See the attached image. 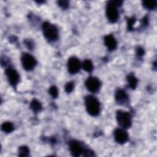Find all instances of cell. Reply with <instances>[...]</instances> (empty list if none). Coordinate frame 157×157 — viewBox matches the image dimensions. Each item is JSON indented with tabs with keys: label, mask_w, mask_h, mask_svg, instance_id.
<instances>
[{
	"label": "cell",
	"mask_w": 157,
	"mask_h": 157,
	"mask_svg": "<svg viewBox=\"0 0 157 157\" xmlns=\"http://www.w3.org/2000/svg\"><path fill=\"white\" fill-rule=\"evenodd\" d=\"M121 3V1H112L108 2L106 7V15L110 22L115 23L117 21L119 16L117 7Z\"/></svg>",
	"instance_id": "6da1fadb"
},
{
	"label": "cell",
	"mask_w": 157,
	"mask_h": 157,
	"mask_svg": "<svg viewBox=\"0 0 157 157\" xmlns=\"http://www.w3.org/2000/svg\"><path fill=\"white\" fill-rule=\"evenodd\" d=\"M87 112L92 116H96L100 112V103L96 98L89 95L85 99Z\"/></svg>",
	"instance_id": "7a4b0ae2"
},
{
	"label": "cell",
	"mask_w": 157,
	"mask_h": 157,
	"mask_svg": "<svg viewBox=\"0 0 157 157\" xmlns=\"http://www.w3.org/2000/svg\"><path fill=\"white\" fill-rule=\"evenodd\" d=\"M42 31L45 38L49 40H55L58 37V28L54 25L48 21H45L43 23Z\"/></svg>",
	"instance_id": "3957f363"
},
{
	"label": "cell",
	"mask_w": 157,
	"mask_h": 157,
	"mask_svg": "<svg viewBox=\"0 0 157 157\" xmlns=\"http://www.w3.org/2000/svg\"><path fill=\"white\" fill-rule=\"evenodd\" d=\"M117 120L118 124L123 128H128L131 125V115L123 110H118L116 113Z\"/></svg>",
	"instance_id": "277c9868"
},
{
	"label": "cell",
	"mask_w": 157,
	"mask_h": 157,
	"mask_svg": "<svg viewBox=\"0 0 157 157\" xmlns=\"http://www.w3.org/2000/svg\"><path fill=\"white\" fill-rule=\"evenodd\" d=\"M21 61L23 68L27 71L32 70L36 64V61L34 57L27 53H25L22 55Z\"/></svg>",
	"instance_id": "5b68a950"
},
{
	"label": "cell",
	"mask_w": 157,
	"mask_h": 157,
	"mask_svg": "<svg viewBox=\"0 0 157 157\" xmlns=\"http://www.w3.org/2000/svg\"><path fill=\"white\" fill-rule=\"evenodd\" d=\"M85 85L90 91L94 93L99 90L101 86V82L97 78L90 77L86 80Z\"/></svg>",
	"instance_id": "8992f818"
},
{
	"label": "cell",
	"mask_w": 157,
	"mask_h": 157,
	"mask_svg": "<svg viewBox=\"0 0 157 157\" xmlns=\"http://www.w3.org/2000/svg\"><path fill=\"white\" fill-rule=\"evenodd\" d=\"M80 68V62L79 59L75 57H71L67 62V69L69 73L71 74H74L78 72Z\"/></svg>",
	"instance_id": "52a82bcc"
},
{
	"label": "cell",
	"mask_w": 157,
	"mask_h": 157,
	"mask_svg": "<svg viewBox=\"0 0 157 157\" xmlns=\"http://www.w3.org/2000/svg\"><path fill=\"white\" fill-rule=\"evenodd\" d=\"M6 75L7 77L9 83L13 86H15L19 82V75L17 71L9 67L6 70Z\"/></svg>",
	"instance_id": "ba28073f"
},
{
	"label": "cell",
	"mask_w": 157,
	"mask_h": 157,
	"mask_svg": "<svg viewBox=\"0 0 157 157\" xmlns=\"http://www.w3.org/2000/svg\"><path fill=\"white\" fill-rule=\"evenodd\" d=\"M69 148L71 154L74 156H78L84 152L83 148L82 145L76 140L70 141L69 144Z\"/></svg>",
	"instance_id": "9c48e42d"
},
{
	"label": "cell",
	"mask_w": 157,
	"mask_h": 157,
	"mask_svg": "<svg viewBox=\"0 0 157 157\" xmlns=\"http://www.w3.org/2000/svg\"><path fill=\"white\" fill-rule=\"evenodd\" d=\"M114 138L117 142L119 144H124L128 139L127 132L122 129H117L114 131Z\"/></svg>",
	"instance_id": "30bf717a"
},
{
	"label": "cell",
	"mask_w": 157,
	"mask_h": 157,
	"mask_svg": "<svg viewBox=\"0 0 157 157\" xmlns=\"http://www.w3.org/2000/svg\"><path fill=\"white\" fill-rule=\"evenodd\" d=\"M104 44L109 50H113L117 47V41L112 35H107L104 37Z\"/></svg>",
	"instance_id": "8fae6325"
},
{
	"label": "cell",
	"mask_w": 157,
	"mask_h": 157,
	"mask_svg": "<svg viewBox=\"0 0 157 157\" xmlns=\"http://www.w3.org/2000/svg\"><path fill=\"white\" fill-rule=\"evenodd\" d=\"M115 99L120 104H123L128 100V95L123 90H118L115 93Z\"/></svg>",
	"instance_id": "7c38bea8"
},
{
	"label": "cell",
	"mask_w": 157,
	"mask_h": 157,
	"mask_svg": "<svg viewBox=\"0 0 157 157\" xmlns=\"http://www.w3.org/2000/svg\"><path fill=\"white\" fill-rule=\"evenodd\" d=\"M30 107L32 109V110L35 113L39 112L42 110V105L40 102L37 99H33L31 101Z\"/></svg>",
	"instance_id": "4fadbf2b"
},
{
	"label": "cell",
	"mask_w": 157,
	"mask_h": 157,
	"mask_svg": "<svg viewBox=\"0 0 157 157\" xmlns=\"http://www.w3.org/2000/svg\"><path fill=\"white\" fill-rule=\"evenodd\" d=\"M1 129L4 132L6 133H9L13 130L14 127H13V124L11 122L6 121L2 124Z\"/></svg>",
	"instance_id": "5bb4252c"
},
{
	"label": "cell",
	"mask_w": 157,
	"mask_h": 157,
	"mask_svg": "<svg viewBox=\"0 0 157 157\" xmlns=\"http://www.w3.org/2000/svg\"><path fill=\"white\" fill-rule=\"evenodd\" d=\"M127 80L128 82L129 86L131 89H134L136 87L137 84V80L134 75L132 74L129 75L127 77Z\"/></svg>",
	"instance_id": "9a60e30c"
},
{
	"label": "cell",
	"mask_w": 157,
	"mask_h": 157,
	"mask_svg": "<svg viewBox=\"0 0 157 157\" xmlns=\"http://www.w3.org/2000/svg\"><path fill=\"white\" fill-rule=\"evenodd\" d=\"M82 66H83V69L88 72H90L93 71V63L92 62L89 60V59H86L83 61V64H82Z\"/></svg>",
	"instance_id": "2e32d148"
},
{
	"label": "cell",
	"mask_w": 157,
	"mask_h": 157,
	"mask_svg": "<svg viewBox=\"0 0 157 157\" xmlns=\"http://www.w3.org/2000/svg\"><path fill=\"white\" fill-rule=\"evenodd\" d=\"M143 6L147 9H153L156 6V1H145L143 2Z\"/></svg>",
	"instance_id": "e0dca14e"
},
{
	"label": "cell",
	"mask_w": 157,
	"mask_h": 157,
	"mask_svg": "<svg viewBox=\"0 0 157 157\" xmlns=\"http://www.w3.org/2000/svg\"><path fill=\"white\" fill-rule=\"evenodd\" d=\"M29 152V150L26 146H21L18 149V155L20 156H27Z\"/></svg>",
	"instance_id": "ac0fdd59"
},
{
	"label": "cell",
	"mask_w": 157,
	"mask_h": 157,
	"mask_svg": "<svg viewBox=\"0 0 157 157\" xmlns=\"http://www.w3.org/2000/svg\"><path fill=\"white\" fill-rule=\"evenodd\" d=\"M49 93L53 98H56L58 95V88L55 86H52L49 89Z\"/></svg>",
	"instance_id": "d6986e66"
},
{
	"label": "cell",
	"mask_w": 157,
	"mask_h": 157,
	"mask_svg": "<svg viewBox=\"0 0 157 157\" xmlns=\"http://www.w3.org/2000/svg\"><path fill=\"white\" fill-rule=\"evenodd\" d=\"M74 83L72 82H68L66 83V85H65V91L66 93H70L74 89Z\"/></svg>",
	"instance_id": "ffe728a7"
},
{
	"label": "cell",
	"mask_w": 157,
	"mask_h": 157,
	"mask_svg": "<svg viewBox=\"0 0 157 157\" xmlns=\"http://www.w3.org/2000/svg\"><path fill=\"white\" fill-rule=\"evenodd\" d=\"M58 4L63 9H66L68 7V2L66 1H59L58 2Z\"/></svg>",
	"instance_id": "44dd1931"
},
{
	"label": "cell",
	"mask_w": 157,
	"mask_h": 157,
	"mask_svg": "<svg viewBox=\"0 0 157 157\" xmlns=\"http://www.w3.org/2000/svg\"><path fill=\"white\" fill-rule=\"evenodd\" d=\"M134 22H135V20H134V18H131V19L128 20V28H129V29H132V25H134Z\"/></svg>",
	"instance_id": "7402d4cb"
},
{
	"label": "cell",
	"mask_w": 157,
	"mask_h": 157,
	"mask_svg": "<svg viewBox=\"0 0 157 157\" xmlns=\"http://www.w3.org/2000/svg\"><path fill=\"white\" fill-rule=\"evenodd\" d=\"M144 53V51L142 48H137V54L138 56H142Z\"/></svg>",
	"instance_id": "603a6c76"
}]
</instances>
